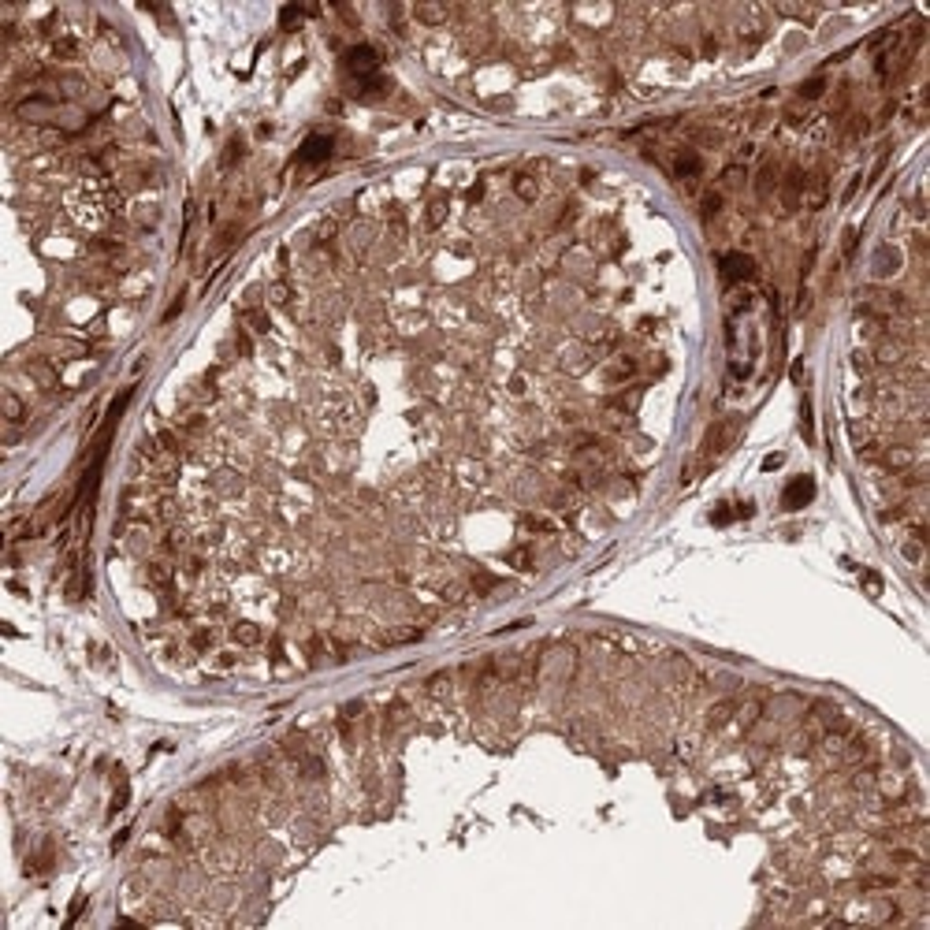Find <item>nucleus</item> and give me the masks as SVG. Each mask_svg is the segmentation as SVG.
<instances>
[{
	"mask_svg": "<svg viewBox=\"0 0 930 930\" xmlns=\"http://www.w3.org/2000/svg\"><path fill=\"white\" fill-rule=\"evenodd\" d=\"M127 800H131V789H127V781L119 778V785H116V796H112V804H108V815L123 812V807H127Z\"/></svg>",
	"mask_w": 930,
	"mask_h": 930,
	"instance_id": "f3484780",
	"label": "nucleus"
},
{
	"mask_svg": "<svg viewBox=\"0 0 930 930\" xmlns=\"http://www.w3.org/2000/svg\"><path fill=\"white\" fill-rule=\"evenodd\" d=\"M268 306H290V298H294V290H290V283L287 279H275L272 287H268Z\"/></svg>",
	"mask_w": 930,
	"mask_h": 930,
	"instance_id": "4468645a",
	"label": "nucleus"
},
{
	"mask_svg": "<svg viewBox=\"0 0 930 930\" xmlns=\"http://www.w3.org/2000/svg\"><path fill=\"white\" fill-rule=\"evenodd\" d=\"M231 640L242 644V648H253V644H261V629H257L253 622H238L231 629Z\"/></svg>",
	"mask_w": 930,
	"mask_h": 930,
	"instance_id": "f8f14e48",
	"label": "nucleus"
},
{
	"mask_svg": "<svg viewBox=\"0 0 930 930\" xmlns=\"http://www.w3.org/2000/svg\"><path fill=\"white\" fill-rule=\"evenodd\" d=\"M343 67H346L357 82L376 78V71H380V52H376L372 45H354V49H350L346 56H343Z\"/></svg>",
	"mask_w": 930,
	"mask_h": 930,
	"instance_id": "f257e3e1",
	"label": "nucleus"
},
{
	"mask_svg": "<svg viewBox=\"0 0 930 930\" xmlns=\"http://www.w3.org/2000/svg\"><path fill=\"white\" fill-rule=\"evenodd\" d=\"M741 182H744V168H741V164H733V168L722 171V187L733 190V187H741Z\"/></svg>",
	"mask_w": 930,
	"mask_h": 930,
	"instance_id": "aec40b11",
	"label": "nucleus"
},
{
	"mask_svg": "<svg viewBox=\"0 0 930 930\" xmlns=\"http://www.w3.org/2000/svg\"><path fill=\"white\" fill-rule=\"evenodd\" d=\"M506 566H514V569H521V573H525V569L536 566V555H532L529 543H521V547H514L510 555H506Z\"/></svg>",
	"mask_w": 930,
	"mask_h": 930,
	"instance_id": "ddd939ff",
	"label": "nucleus"
},
{
	"mask_svg": "<svg viewBox=\"0 0 930 930\" xmlns=\"http://www.w3.org/2000/svg\"><path fill=\"white\" fill-rule=\"evenodd\" d=\"M733 432H737V421H718V425L707 432V443H704V454L711 458V454H722L726 443L733 439Z\"/></svg>",
	"mask_w": 930,
	"mask_h": 930,
	"instance_id": "39448f33",
	"label": "nucleus"
},
{
	"mask_svg": "<svg viewBox=\"0 0 930 930\" xmlns=\"http://www.w3.org/2000/svg\"><path fill=\"white\" fill-rule=\"evenodd\" d=\"M823 89H826V82H823V78H807L804 86H800V101H815V97H823Z\"/></svg>",
	"mask_w": 930,
	"mask_h": 930,
	"instance_id": "a211bd4d",
	"label": "nucleus"
},
{
	"mask_svg": "<svg viewBox=\"0 0 930 930\" xmlns=\"http://www.w3.org/2000/svg\"><path fill=\"white\" fill-rule=\"evenodd\" d=\"M812 499H815V480L812 476H796V480L781 492V510H800V506H807Z\"/></svg>",
	"mask_w": 930,
	"mask_h": 930,
	"instance_id": "20e7f679",
	"label": "nucleus"
},
{
	"mask_svg": "<svg viewBox=\"0 0 930 930\" xmlns=\"http://www.w3.org/2000/svg\"><path fill=\"white\" fill-rule=\"evenodd\" d=\"M4 417H8V425H19V421H23V402H19V394H12V391L4 394Z\"/></svg>",
	"mask_w": 930,
	"mask_h": 930,
	"instance_id": "dca6fc26",
	"label": "nucleus"
},
{
	"mask_svg": "<svg viewBox=\"0 0 930 930\" xmlns=\"http://www.w3.org/2000/svg\"><path fill=\"white\" fill-rule=\"evenodd\" d=\"M514 194H518L521 201H536V179H532V175H518V179H514Z\"/></svg>",
	"mask_w": 930,
	"mask_h": 930,
	"instance_id": "2eb2a0df",
	"label": "nucleus"
},
{
	"mask_svg": "<svg viewBox=\"0 0 930 930\" xmlns=\"http://www.w3.org/2000/svg\"><path fill=\"white\" fill-rule=\"evenodd\" d=\"M718 272L726 283H741V279H756V261L748 253H722L718 257Z\"/></svg>",
	"mask_w": 930,
	"mask_h": 930,
	"instance_id": "f03ea898",
	"label": "nucleus"
},
{
	"mask_svg": "<svg viewBox=\"0 0 930 930\" xmlns=\"http://www.w3.org/2000/svg\"><path fill=\"white\" fill-rule=\"evenodd\" d=\"M781 462H785V454H770V458H763V469L770 473V469H778Z\"/></svg>",
	"mask_w": 930,
	"mask_h": 930,
	"instance_id": "393cba45",
	"label": "nucleus"
},
{
	"mask_svg": "<svg viewBox=\"0 0 930 930\" xmlns=\"http://www.w3.org/2000/svg\"><path fill=\"white\" fill-rule=\"evenodd\" d=\"M331 153H335V142L328 134H309L298 149V164H324Z\"/></svg>",
	"mask_w": 930,
	"mask_h": 930,
	"instance_id": "7ed1b4c3",
	"label": "nucleus"
},
{
	"mask_svg": "<svg viewBox=\"0 0 930 930\" xmlns=\"http://www.w3.org/2000/svg\"><path fill=\"white\" fill-rule=\"evenodd\" d=\"M718 209H722V194H718V190H715V194H707V198H704V205H699V213H704L707 220H711V216H718Z\"/></svg>",
	"mask_w": 930,
	"mask_h": 930,
	"instance_id": "412c9836",
	"label": "nucleus"
},
{
	"mask_svg": "<svg viewBox=\"0 0 930 930\" xmlns=\"http://www.w3.org/2000/svg\"><path fill=\"white\" fill-rule=\"evenodd\" d=\"M674 175H677V179H696V175H699L696 149H677L674 153Z\"/></svg>",
	"mask_w": 930,
	"mask_h": 930,
	"instance_id": "0eeeda50",
	"label": "nucleus"
},
{
	"mask_svg": "<svg viewBox=\"0 0 930 930\" xmlns=\"http://www.w3.org/2000/svg\"><path fill=\"white\" fill-rule=\"evenodd\" d=\"M306 15V8H283V15H279V23H283V30H290L294 19H302Z\"/></svg>",
	"mask_w": 930,
	"mask_h": 930,
	"instance_id": "5701e85b",
	"label": "nucleus"
},
{
	"mask_svg": "<svg viewBox=\"0 0 930 930\" xmlns=\"http://www.w3.org/2000/svg\"><path fill=\"white\" fill-rule=\"evenodd\" d=\"M633 376H637V361L633 357H618V361H611L603 368V383H625Z\"/></svg>",
	"mask_w": 930,
	"mask_h": 930,
	"instance_id": "423d86ee",
	"label": "nucleus"
},
{
	"mask_svg": "<svg viewBox=\"0 0 930 930\" xmlns=\"http://www.w3.org/2000/svg\"><path fill=\"white\" fill-rule=\"evenodd\" d=\"M774 187H778V164H774V160H767V164L759 168V175H756V194H759V198H767Z\"/></svg>",
	"mask_w": 930,
	"mask_h": 930,
	"instance_id": "9d476101",
	"label": "nucleus"
},
{
	"mask_svg": "<svg viewBox=\"0 0 930 930\" xmlns=\"http://www.w3.org/2000/svg\"><path fill=\"white\" fill-rule=\"evenodd\" d=\"M242 328H250V331H257V335H264V331L272 328L268 309H261V306H246V309H242Z\"/></svg>",
	"mask_w": 930,
	"mask_h": 930,
	"instance_id": "1a4fd4ad",
	"label": "nucleus"
},
{
	"mask_svg": "<svg viewBox=\"0 0 930 930\" xmlns=\"http://www.w3.org/2000/svg\"><path fill=\"white\" fill-rule=\"evenodd\" d=\"M492 588H499V577H495V573H487V569L469 573V592H473V595H487Z\"/></svg>",
	"mask_w": 930,
	"mask_h": 930,
	"instance_id": "9b49d317",
	"label": "nucleus"
},
{
	"mask_svg": "<svg viewBox=\"0 0 930 930\" xmlns=\"http://www.w3.org/2000/svg\"><path fill=\"white\" fill-rule=\"evenodd\" d=\"M238 156H242V138H231V142H227V149H224V168H231Z\"/></svg>",
	"mask_w": 930,
	"mask_h": 930,
	"instance_id": "4be33fe9",
	"label": "nucleus"
},
{
	"mask_svg": "<svg viewBox=\"0 0 930 930\" xmlns=\"http://www.w3.org/2000/svg\"><path fill=\"white\" fill-rule=\"evenodd\" d=\"M447 15H450L447 8H417V19L421 23H443Z\"/></svg>",
	"mask_w": 930,
	"mask_h": 930,
	"instance_id": "6ab92c4d",
	"label": "nucleus"
},
{
	"mask_svg": "<svg viewBox=\"0 0 930 930\" xmlns=\"http://www.w3.org/2000/svg\"><path fill=\"white\" fill-rule=\"evenodd\" d=\"M733 715H737V699H718L711 711H707V726H711V730H722V726L733 722Z\"/></svg>",
	"mask_w": 930,
	"mask_h": 930,
	"instance_id": "6e6552de",
	"label": "nucleus"
},
{
	"mask_svg": "<svg viewBox=\"0 0 930 930\" xmlns=\"http://www.w3.org/2000/svg\"><path fill=\"white\" fill-rule=\"evenodd\" d=\"M863 588H867L871 595H878V592H882V581H878L874 573H863Z\"/></svg>",
	"mask_w": 930,
	"mask_h": 930,
	"instance_id": "b1692460",
	"label": "nucleus"
}]
</instances>
